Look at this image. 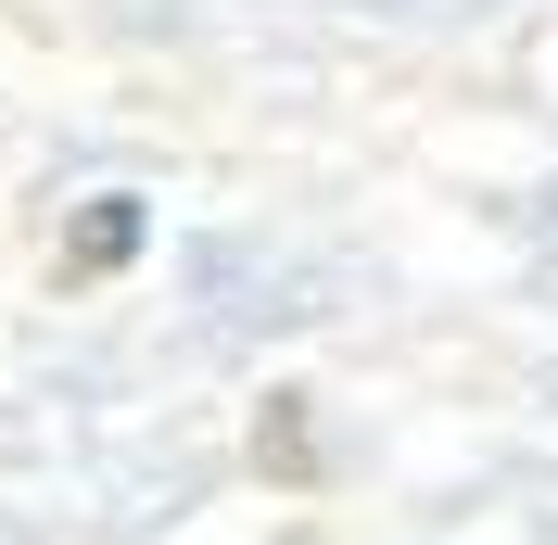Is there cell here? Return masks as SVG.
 <instances>
[{
	"mask_svg": "<svg viewBox=\"0 0 558 545\" xmlns=\"http://www.w3.org/2000/svg\"><path fill=\"white\" fill-rule=\"evenodd\" d=\"M254 457H267L279 482H317V444H305V407H292V393L267 407V432H254Z\"/></svg>",
	"mask_w": 558,
	"mask_h": 545,
	"instance_id": "7a4b0ae2",
	"label": "cell"
},
{
	"mask_svg": "<svg viewBox=\"0 0 558 545\" xmlns=\"http://www.w3.org/2000/svg\"><path fill=\"white\" fill-rule=\"evenodd\" d=\"M128 254H140V204H128V191H102V204L64 229V279H114Z\"/></svg>",
	"mask_w": 558,
	"mask_h": 545,
	"instance_id": "6da1fadb",
	"label": "cell"
}]
</instances>
